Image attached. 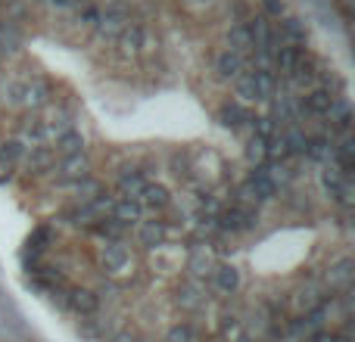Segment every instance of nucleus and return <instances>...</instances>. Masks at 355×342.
Segmentation results:
<instances>
[{
	"label": "nucleus",
	"mask_w": 355,
	"mask_h": 342,
	"mask_svg": "<svg viewBox=\"0 0 355 342\" xmlns=\"http://www.w3.org/2000/svg\"><path fill=\"white\" fill-rule=\"evenodd\" d=\"M0 196L122 342H271L349 262V103L284 0H0Z\"/></svg>",
	"instance_id": "f257e3e1"
},
{
	"label": "nucleus",
	"mask_w": 355,
	"mask_h": 342,
	"mask_svg": "<svg viewBox=\"0 0 355 342\" xmlns=\"http://www.w3.org/2000/svg\"><path fill=\"white\" fill-rule=\"evenodd\" d=\"M315 342H346V339H331L327 336V339H315Z\"/></svg>",
	"instance_id": "f03ea898"
}]
</instances>
